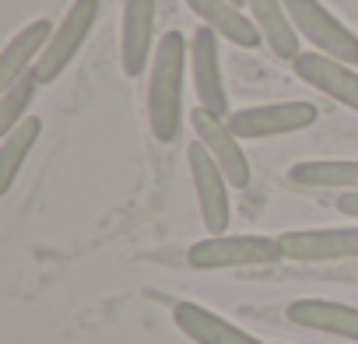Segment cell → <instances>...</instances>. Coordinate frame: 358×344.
Instances as JSON below:
<instances>
[{"mask_svg": "<svg viewBox=\"0 0 358 344\" xmlns=\"http://www.w3.org/2000/svg\"><path fill=\"white\" fill-rule=\"evenodd\" d=\"M187 165L194 176V190H197V211L201 222L208 229V236H225L229 218H232V204H229V180L218 169V162L208 155V148L201 141H194L187 148Z\"/></svg>", "mask_w": 358, "mask_h": 344, "instance_id": "8992f818", "label": "cell"}, {"mask_svg": "<svg viewBox=\"0 0 358 344\" xmlns=\"http://www.w3.org/2000/svg\"><path fill=\"white\" fill-rule=\"evenodd\" d=\"M337 211H341V215H348V218H358V190L337 194Z\"/></svg>", "mask_w": 358, "mask_h": 344, "instance_id": "ffe728a7", "label": "cell"}, {"mask_svg": "<svg viewBox=\"0 0 358 344\" xmlns=\"http://www.w3.org/2000/svg\"><path fill=\"white\" fill-rule=\"evenodd\" d=\"M36 88H39V81L29 71L25 78H18L15 85H8L4 92H0V134H11L29 116V106L36 99Z\"/></svg>", "mask_w": 358, "mask_h": 344, "instance_id": "d6986e66", "label": "cell"}, {"mask_svg": "<svg viewBox=\"0 0 358 344\" xmlns=\"http://www.w3.org/2000/svg\"><path fill=\"white\" fill-rule=\"evenodd\" d=\"M232 4H236V8H246V0H232Z\"/></svg>", "mask_w": 358, "mask_h": 344, "instance_id": "44dd1931", "label": "cell"}, {"mask_svg": "<svg viewBox=\"0 0 358 344\" xmlns=\"http://www.w3.org/2000/svg\"><path fill=\"white\" fill-rule=\"evenodd\" d=\"M190 60V43L183 32H165L155 46L148 67V127L158 144H172L183 127V74Z\"/></svg>", "mask_w": 358, "mask_h": 344, "instance_id": "6da1fadb", "label": "cell"}, {"mask_svg": "<svg viewBox=\"0 0 358 344\" xmlns=\"http://www.w3.org/2000/svg\"><path fill=\"white\" fill-rule=\"evenodd\" d=\"M95 22H99V0H74V4L67 8V15H64V18L57 22V29H53V39L46 43L43 57H39L36 67H32V74H36L39 85L57 81V78L71 67V60H74V57L81 53V46L88 43Z\"/></svg>", "mask_w": 358, "mask_h": 344, "instance_id": "3957f363", "label": "cell"}, {"mask_svg": "<svg viewBox=\"0 0 358 344\" xmlns=\"http://www.w3.org/2000/svg\"><path fill=\"white\" fill-rule=\"evenodd\" d=\"M292 67H295L299 81H306L309 88L323 92L327 99H334V102H341V106L358 113V71L351 64H341L334 57L306 50V53H299L292 60Z\"/></svg>", "mask_w": 358, "mask_h": 344, "instance_id": "8fae6325", "label": "cell"}, {"mask_svg": "<svg viewBox=\"0 0 358 344\" xmlns=\"http://www.w3.org/2000/svg\"><path fill=\"white\" fill-rule=\"evenodd\" d=\"M53 22L50 18H36V22H29L11 43H8V50H4V57H0V92H4L8 85H15L18 78H25L32 67H36V60L43 57V50H46V43L53 39Z\"/></svg>", "mask_w": 358, "mask_h": 344, "instance_id": "2e32d148", "label": "cell"}, {"mask_svg": "<svg viewBox=\"0 0 358 344\" xmlns=\"http://www.w3.org/2000/svg\"><path fill=\"white\" fill-rule=\"evenodd\" d=\"M218 32L201 25L190 36V74L197 88V106H204L215 116L229 120V95H225V78H222V57H218Z\"/></svg>", "mask_w": 358, "mask_h": 344, "instance_id": "9c48e42d", "label": "cell"}, {"mask_svg": "<svg viewBox=\"0 0 358 344\" xmlns=\"http://www.w3.org/2000/svg\"><path fill=\"white\" fill-rule=\"evenodd\" d=\"M43 134V120L39 116H25L11 134H4V141H0V194H8L18 180V172L29 158V151L36 148Z\"/></svg>", "mask_w": 358, "mask_h": 344, "instance_id": "ac0fdd59", "label": "cell"}, {"mask_svg": "<svg viewBox=\"0 0 358 344\" xmlns=\"http://www.w3.org/2000/svg\"><path fill=\"white\" fill-rule=\"evenodd\" d=\"M288 323L302 327V330H316V334H330V337H344L358 344V309L344 306V302H330V299H295L285 309Z\"/></svg>", "mask_w": 358, "mask_h": 344, "instance_id": "7c38bea8", "label": "cell"}, {"mask_svg": "<svg viewBox=\"0 0 358 344\" xmlns=\"http://www.w3.org/2000/svg\"><path fill=\"white\" fill-rule=\"evenodd\" d=\"M285 4H288V15H292L299 39H306L323 57H334L341 64L358 67V36L344 22H337L320 0H285Z\"/></svg>", "mask_w": 358, "mask_h": 344, "instance_id": "277c9868", "label": "cell"}, {"mask_svg": "<svg viewBox=\"0 0 358 344\" xmlns=\"http://www.w3.org/2000/svg\"><path fill=\"white\" fill-rule=\"evenodd\" d=\"M288 180L309 190H358V162L355 158H309L288 169Z\"/></svg>", "mask_w": 358, "mask_h": 344, "instance_id": "e0dca14e", "label": "cell"}, {"mask_svg": "<svg viewBox=\"0 0 358 344\" xmlns=\"http://www.w3.org/2000/svg\"><path fill=\"white\" fill-rule=\"evenodd\" d=\"M246 15L253 18V25L260 29L267 50L278 57V60H295L302 50V39L292 25V15H288V4L285 0H246Z\"/></svg>", "mask_w": 358, "mask_h": 344, "instance_id": "9a60e30c", "label": "cell"}, {"mask_svg": "<svg viewBox=\"0 0 358 344\" xmlns=\"http://www.w3.org/2000/svg\"><path fill=\"white\" fill-rule=\"evenodd\" d=\"M172 323L183 330L194 344H264L232 320L197 306V302H176L172 306Z\"/></svg>", "mask_w": 358, "mask_h": 344, "instance_id": "4fadbf2b", "label": "cell"}, {"mask_svg": "<svg viewBox=\"0 0 358 344\" xmlns=\"http://www.w3.org/2000/svg\"><path fill=\"white\" fill-rule=\"evenodd\" d=\"M155 4L158 0H123L120 67L127 78H141L155 57Z\"/></svg>", "mask_w": 358, "mask_h": 344, "instance_id": "30bf717a", "label": "cell"}, {"mask_svg": "<svg viewBox=\"0 0 358 344\" xmlns=\"http://www.w3.org/2000/svg\"><path fill=\"white\" fill-rule=\"evenodd\" d=\"M281 243L274 236H208L187 250V264L197 271H232V267H271L281 264Z\"/></svg>", "mask_w": 358, "mask_h": 344, "instance_id": "7a4b0ae2", "label": "cell"}, {"mask_svg": "<svg viewBox=\"0 0 358 344\" xmlns=\"http://www.w3.org/2000/svg\"><path fill=\"white\" fill-rule=\"evenodd\" d=\"M187 8L197 15V22H204L211 32H218L222 39H229L243 50H257L264 43L253 18L243 8H236L232 0H187Z\"/></svg>", "mask_w": 358, "mask_h": 344, "instance_id": "5bb4252c", "label": "cell"}, {"mask_svg": "<svg viewBox=\"0 0 358 344\" xmlns=\"http://www.w3.org/2000/svg\"><path fill=\"white\" fill-rule=\"evenodd\" d=\"M285 260L323 264V260H358V225L348 229H295L278 236Z\"/></svg>", "mask_w": 358, "mask_h": 344, "instance_id": "ba28073f", "label": "cell"}, {"mask_svg": "<svg viewBox=\"0 0 358 344\" xmlns=\"http://www.w3.org/2000/svg\"><path fill=\"white\" fill-rule=\"evenodd\" d=\"M313 102H267V106H246L229 113V130L239 141H264V137H285L299 134L316 123Z\"/></svg>", "mask_w": 358, "mask_h": 344, "instance_id": "5b68a950", "label": "cell"}, {"mask_svg": "<svg viewBox=\"0 0 358 344\" xmlns=\"http://www.w3.org/2000/svg\"><path fill=\"white\" fill-rule=\"evenodd\" d=\"M190 123H194L197 141L208 148V155H211V158L218 162V169L225 172L229 187H236V190L250 187V180H253V169H250L246 151L239 148V137L229 130V120H225V116L208 113L204 106H197V109H194V116H190Z\"/></svg>", "mask_w": 358, "mask_h": 344, "instance_id": "52a82bcc", "label": "cell"}]
</instances>
